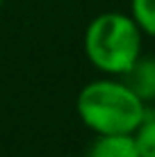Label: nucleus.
Here are the masks:
<instances>
[{
    "instance_id": "1",
    "label": "nucleus",
    "mask_w": 155,
    "mask_h": 157,
    "mask_svg": "<svg viewBox=\"0 0 155 157\" xmlns=\"http://www.w3.org/2000/svg\"><path fill=\"white\" fill-rule=\"evenodd\" d=\"M146 102L123 80L100 78L80 89L76 112L94 134H132L144 121Z\"/></svg>"
},
{
    "instance_id": "2",
    "label": "nucleus",
    "mask_w": 155,
    "mask_h": 157,
    "mask_svg": "<svg viewBox=\"0 0 155 157\" xmlns=\"http://www.w3.org/2000/svg\"><path fill=\"white\" fill-rule=\"evenodd\" d=\"M141 30L123 12H103L84 30V55L105 75H123L141 55Z\"/></svg>"
},
{
    "instance_id": "3",
    "label": "nucleus",
    "mask_w": 155,
    "mask_h": 157,
    "mask_svg": "<svg viewBox=\"0 0 155 157\" xmlns=\"http://www.w3.org/2000/svg\"><path fill=\"white\" fill-rule=\"evenodd\" d=\"M123 82L146 105L155 102V57L153 55H139L137 62L123 73Z\"/></svg>"
},
{
    "instance_id": "4",
    "label": "nucleus",
    "mask_w": 155,
    "mask_h": 157,
    "mask_svg": "<svg viewBox=\"0 0 155 157\" xmlns=\"http://www.w3.org/2000/svg\"><path fill=\"white\" fill-rule=\"evenodd\" d=\"M87 157H139L132 134H96Z\"/></svg>"
},
{
    "instance_id": "5",
    "label": "nucleus",
    "mask_w": 155,
    "mask_h": 157,
    "mask_svg": "<svg viewBox=\"0 0 155 157\" xmlns=\"http://www.w3.org/2000/svg\"><path fill=\"white\" fill-rule=\"evenodd\" d=\"M132 139H135L139 157H155V109L146 107L144 121L132 132Z\"/></svg>"
},
{
    "instance_id": "6",
    "label": "nucleus",
    "mask_w": 155,
    "mask_h": 157,
    "mask_svg": "<svg viewBox=\"0 0 155 157\" xmlns=\"http://www.w3.org/2000/svg\"><path fill=\"white\" fill-rule=\"evenodd\" d=\"M130 16L141 34L155 39V0H130Z\"/></svg>"
},
{
    "instance_id": "7",
    "label": "nucleus",
    "mask_w": 155,
    "mask_h": 157,
    "mask_svg": "<svg viewBox=\"0 0 155 157\" xmlns=\"http://www.w3.org/2000/svg\"><path fill=\"white\" fill-rule=\"evenodd\" d=\"M64 157H78V155H64Z\"/></svg>"
},
{
    "instance_id": "8",
    "label": "nucleus",
    "mask_w": 155,
    "mask_h": 157,
    "mask_svg": "<svg viewBox=\"0 0 155 157\" xmlns=\"http://www.w3.org/2000/svg\"><path fill=\"white\" fill-rule=\"evenodd\" d=\"M2 2H5V0H0V9H2Z\"/></svg>"
}]
</instances>
